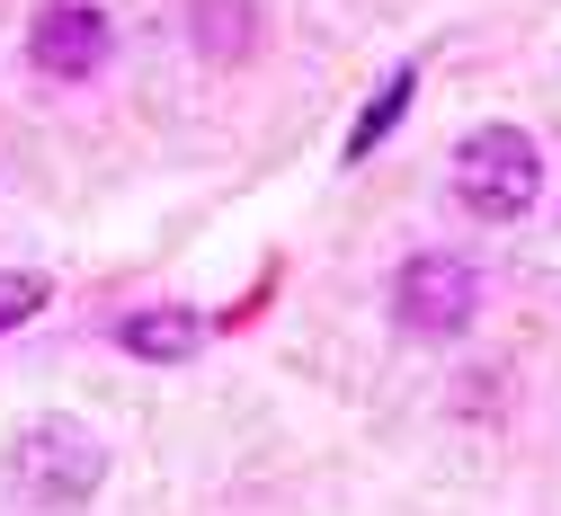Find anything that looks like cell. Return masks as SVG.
<instances>
[{"label":"cell","instance_id":"obj_1","mask_svg":"<svg viewBox=\"0 0 561 516\" xmlns=\"http://www.w3.org/2000/svg\"><path fill=\"white\" fill-rule=\"evenodd\" d=\"M543 187V161H535V134L517 125H481L463 152H455V196L481 214V223H517Z\"/></svg>","mask_w":561,"mask_h":516},{"label":"cell","instance_id":"obj_2","mask_svg":"<svg viewBox=\"0 0 561 516\" xmlns=\"http://www.w3.org/2000/svg\"><path fill=\"white\" fill-rule=\"evenodd\" d=\"M10 481H19V498H36V507H81V498L107 481V455H99V436H90V427L45 418V427L19 436Z\"/></svg>","mask_w":561,"mask_h":516},{"label":"cell","instance_id":"obj_3","mask_svg":"<svg viewBox=\"0 0 561 516\" xmlns=\"http://www.w3.org/2000/svg\"><path fill=\"white\" fill-rule=\"evenodd\" d=\"M472 303H481V276H472L455 250L410 259L401 285H392V321H401L410 339H455V330L472 321Z\"/></svg>","mask_w":561,"mask_h":516},{"label":"cell","instance_id":"obj_4","mask_svg":"<svg viewBox=\"0 0 561 516\" xmlns=\"http://www.w3.org/2000/svg\"><path fill=\"white\" fill-rule=\"evenodd\" d=\"M107 54V19L90 10V0H45L36 10V62L54 71V81H90Z\"/></svg>","mask_w":561,"mask_h":516},{"label":"cell","instance_id":"obj_5","mask_svg":"<svg viewBox=\"0 0 561 516\" xmlns=\"http://www.w3.org/2000/svg\"><path fill=\"white\" fill-rule=\"evenodd\" d=\"M196 339H205L196 312H134V321H116V347H125V356H152V365L196 356Z\"/></svg>","mask_w":561,"mask_h":516},{"label":"cell","instance_id":"obj_6","mask_svg":"<svg viewBox=\"0 0 561 516\" xmlns=\"http://www.w3.org/2000/svg\"><path fill=\"white\" fill-rule=\"evenodd\" d=\"M410 90H419V81H410V62H401V71H392V81L375 90V107H366L357 125H347V161H366V152H375V142H383V134L401 125V107H410Z\"/></svg>","mask_w":561,"mask_h":516},{"label":"cell","instance_id":"obj_7","mask_svg":"<svg viewBox=\"0 0 561 516\" xmlns=\"http://www.w3.org/2000/svg\"><path fill=\"white\" fill-rule=\"evenodd\" d=\"M27 312H45V276H0V330H19Z\"/></svg>","mask_w":561,"mask_h":516}]
</instances>
